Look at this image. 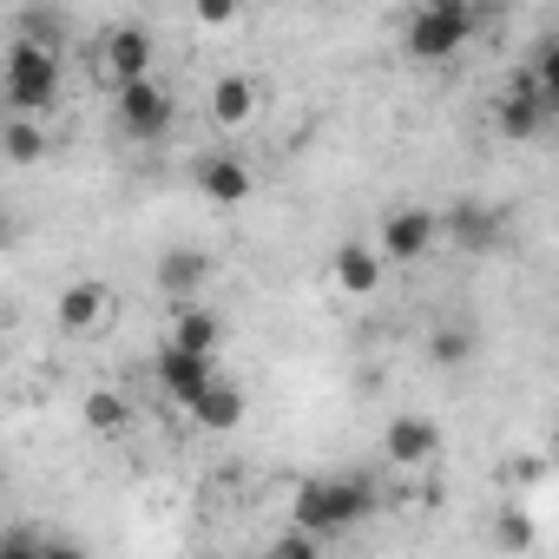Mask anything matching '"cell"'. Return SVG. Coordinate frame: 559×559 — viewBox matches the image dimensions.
I'll list each match as a JSON object with an SVG mask.
<instances>
[{
  "mask_svg": "<svg viewBox=\"0 0 559 559\" xmlns=\"http://www.w3.org/2000/svg\"><path fill=\"white\" fill-rule=\"evenodd\" d=\"M369 513H376V480L369 474H310L290 493V533H304L317 546L369 526Z\"/></svg>",
  "mask_w": 559,
  "mask_h": 559,
  "instance_id": "1",
  "label": "cell"
},
{
  "mask_svg": "<svg viewBox=\"0 0 559 559\" xmlns=\"http://www.w3.org/2000/svg\"><path fill=\"white\" fill-rule=\"evenodd\" d=\"M67 93V60L40 53V47H8L0 60V99H8V119H47Z\"/></svg>",
  "mask_w": 559,
  "mask_h": 559,
  "instance_id": "2",
  "label": "cell"
},
{
  "mask_svg": "<svg viewBox=\"0 0 559 559\" xmlns=\"http://www.w3.org/2000/svg\"><path fill=\"white\" fill-rule=\"evenodd\" d=\"M474 34H480V8H474V0H428V8L408 14V53L421 67L454 60Z\"/></svg>",
  "mask_w": 559,
  "mask_h": 559,
  "instance_id": "3",
  "label": "cell"
},
{
  "mask_svg": "<svg viewBox=\"0 0 559 559\" xmlns=\"http://www.w3.org/2000/svg\"><path fill=\"white\" fill-rule=\"evenodd\" d=\"M112 112H119V132H126L132 145H158V139H171V126H178V99H171V86H158V80L119 86V93H112Z\"/></svg>",
  "mask_w": 559,
  "mask_h": 559,
  "instance_id": "4",
  "label": "cell"
},
{
  "mask_svg": "<svg viewBox=\"0 0 559 559\" xmlns=\"http://www.w3.org/2000/svg\"><path fill=\"white\" fill-rule=\"evenodd\" d=\"M435 224H441V237H448L454 250H467V257H487V250L507 243V211H500V204H480V198H461V204L435 211Z\"/></svg>",
  "mask_w": 559,
  "mask_h": 559,
  "instance_id": "5",
  "label": "cell"
},
{
  "mask_svg": "<svg viewBox=\"0 0 559 559\" xmlns=\"http://www.w3.org/2000/svg\"><path fill=\"white\" fill-rule=\"evenodd\" d=\"M552 119H559V112H552V106L539 99V86L526 80V67H520V73H513V80L500 86V99H493V132H500V139H513V145L539 139V132H546Z\"/></svg>",
  "mask_w": 559,
  "mask_h": 559,
  "instance_id": "6",
  "label": "cell"
},
{
  "mask_svg": "<svg viewBox=\"0 0 559 559\" xmlns=\"http://www.w3.org/2000/svg\"><path fill=\"white\" fill-rule=\"evenodd\" d=\"M435 243H441L435 211H428V204H395V211L382 217V243H376V257H382V263H421Z\"/></svg>",
  "mask_w": 559,
  "mask_h": 559,
  "instance_id": "7",
  "label": "cell"
},
{
  "mask_svg": "<svg viewBox=\"0 0 559 559\" xmlns=\"http://www.w3.org/2000/svg\"><path fill=\"white\" fill-rule=\"evenodd\" d=\"M99 67H106V80H112V93L132 86V80H152V27L119 21V27L99 40Z\"/></svg>",
  "mask_w": 559,
  "mask_h": 559,
  "instance_id": "8",
  "label": "cell"
},
{
  "mask_svg": "<svg viewBox=\"0 0 559 559\" xmlns=\"http://www.w3.org/2000/svg\"><path fill=\"white\" fill-rule=\"evenodd\" d=\"M53 323H60L67 336H99V330L112 323V290L93 284V276H80V284H67V290L53 297Z\"/></svg>",
  "mask_w": 559,
  "mask_h": 559,
  "instance_id": "9",
  "label": "cell"
},
{
  "mask_svg": "<svg viewBox=\"0 0 559 559\" xmlns=\"http://www.w3.org/2000/svg\"><path fill=\"white\" fill-rule=\"evenodd\" d=\"M435 454H441V428H435L428 415H395V421H389V435H382V461H389V467L408 474V467H428Z\"/></svg>",
  "mask_w": 559,
  "mask_h": 559,
  "instance_id": "10",
  "label": "cell"
},
{
  "mask_svg": "<svg viewBox=\"0 0 559 559\" xmlns=\"http://www.w3.org/2000/svg\"><path fill=\"white\" fill-rule=\"evenodd\" d=\"M158 290L171 297V304H198L204 297V284H211V250H191V243H171L165 257H158Z\"/></svg>",
  "mask_w": 559,
  "mask_h": 559,
  "instance_id": "11",
  "label": "cell"
},
{
  "mask_svg": "<svg viewBox=\"0 0 559 559\" xmlns=\"http://www.w3.org/2000/svg\"><path fill=\"white\" fill-rule=\"evenodd\" d=\"M152 369H158V389H165L178 408H191V402L217 382V362H211V356H185V349H171V343L158 349V362H152Z\"/></svg>",
  "mask_w": 559,
  "mask_h": 559,
  "instance_id": "12",
  "label": "cell"
},
{
  "mask_svg": "<svg viewBox=\"0 0 559 559\" xmlns=\"http://www.w3.org/2000/svg\"><path fill=\"white\" fill-rule=\"evenodd\" d=\"M257 112H263V86H257L250 73H217V80H211V119H217L224 132L257 126Z\"/></svg>",
  "mask_w": 559,
  "mask_h": 559,
  "instance_id": "13",
  "label": "cell"
},
{
  "mask_svg": "<svg viewBox=\"0 0 559 559\" xmlns=\"http://www.w3.org/2000/svg\"><path fill=\"white\" fill-rule=\"evenodd\" d=\"M330 276H336V290H343V297H376V290H382V276H389V263L376 257V243H336Z\"/></svg>",
  "mask_w": 559,
  "mask_h": 559,
  "instance_id": "14",
  "label": "cell"
},
{
  "mask_svg": "<svg viewBox=\"0 0 559 559\" xmlns=\"http://www.w3.org/2000/svg\"><path fill=\"white\" fill-rule=\"evenodd\" d=\"M250 165L237 158V152H204V165H198V191L211 198V204H243L250 198Z\"/></svg>",
  "mask_w": 559,
  "mask_h": 559,
  "instance_id": "15",
  "label": "cell"
},
{
  "mask_svg": "<svg viewBox=\"0 0 559 559\" xmlns=\"http://www.w3.org/2000/svg\"><path fill=\"white\" fill-rule=\"evenodd\" d=\"M243 408H250V402H243V389L217 376V382H211V389H204V395L185 408V415H191L204 435H230V428H243Z\"/></svg>",
  "mask_w": 559,
  "mask_h": 559,
  "instance_id": "16",
  "label": "cell"
},
{
  "mask_svg": "<svg viewBox=\"0 0 559 559\" xmlns=\"http://www.w3.org/2000/svg\"><path fill=\"white\" fill-rule=\"evenodd\" d=\"M217 343H224L217 310H204V304H178V317H171V349H185V356H211V362H217Z\"/></svg>",
  "mask_w": 559,
  "mask_h": 559,
  "instance_id": "17",
  "label": "cell"
},
{
  "mask_svg": "<svg viewBox=\"0 0 559 559\" xmlns=\"http://www.w3.org/2000/svg\"><path fill=\"white\" fill-rule=\"evenodd\" d=\"M14 40H21V47H40V53H67L73 21H67L60 8H27V14H14Z\"/></svg>",
  "mask_w": 559,
  "mask_h": 559,
  "instance_id": "18",
  "label": "cell"
},
{
  "mask_svg": "<svg viewBox=\"0 0 559 559\" xmlns=\"http://www.w3.org/2000/svg\"><path fill=\"white\" fill-rule=\"evenodd\" d=\"M47 152H53V139L40 119H0V158L8 165H40Z\"/></svg>",
  "mask_w": 559,
  "mask_h": 559,
  "instance_id": "19",
  "label": "cell"
},
{
  "mask_svg": "<svg viewBox=\"0 0 559 559\" xmlns=\"http://www.w3.org/2000/svg\"><path fill=\"white\" fill-rule=\"evenodd\" d=\"M80 415H86V428H93V435H126V421H132V402H126L119 389H86Z\"/></svg>",
  "mask_w": 559,
  "mask_h": 559,
  "instance_id": "20",
  "label": "cell"
},
{
  "mask_svg": "<svg viewBox=\"0 0 559 559\" xmlns=\"http://www.w3.org/2000/svg\"><path fill=\"white\" fill-rule=\"evenodd\" d=\"M428 356H435V369H461V362H474V330H467V323H441V330L428 336Z\"/></svg>",
  "mask_w": 559,
  "mask_h": 559,
  "instance_id": "21",
  "label": "cell"
},
{
  "mask_svg": "<svg viewBox=\"0 0 559 559\" xmlns=\"http://www.w3.org/2000/svg\"><path fill=\"white\" fill-rule=\"evenodd\" d=\"M493 546H500V552H533V546H539L533 513H526V507H500V520H493Z\"/></svg>",
  "mask_w": 559,
  "mask_h": 559,
  "instance_id": "22",
  "label": "cell"
},
{
  "mask_svg": "<svg viewBox=\"0 0 559 559\" xmlns=\"http://www.w3.org/2000/svg\"><path fill=\"white\" fill-rule=\"evenodd\" d=\"M257 559H323V546H317V539H304V533H290V526H284V533H276V539H270V546H263V552H257Z\"/></svg>",
  "mask_w": 559,
  "mask_h": 559,
  "instance_id": "23",
  "label": "cell"
},
{
  "mask_svg": "<svg viewBox=\"0 0 559 559\" xmlns=\"http://www.w3.org/2000/svg\"><path fill=\"white\" fill-rule=\"evenodd\" d=\"M0 559H40V533L34 526H8L0 533Z\"/></svg>",
  "mask_w": 559,
  "mask_h": 559,
  "instance_id": "24",
  "label": "cell"
},
{
  "mask_svg": "<svg viewBox=\"0 0 559 559\" xmlns=\"http://www.w3.org/2000/svg\"><path fill=\"white\" fill-rule=\"evenodd\" d=\"M546 474V461L539 454H520V461H500V480H520V487H533Z\"/></svg>",
  "mask_w": 559,
  "mask_h": 559,
  "instance_id": "25",
  "label": "cell"
},
{
  "mask_svg": "<svg viewBox=\"0 0 559 559\" xmlns=\"http://www.w3.org/2000/svg\"><path fill=\"white\" fill-rule=\"evenodd\" d=\"M40 559H93L80 539H53V533H40Z\"/></svg>",
  "mask_w": 559,
  "mask_h": 559,
  "instance_id": "26",
  "label": "cell"
},
{
  "mask_svg": "<svg viewBox=\"0 0 559 559\" xmlns=\"http://www.w3.org/2000/svg\"><path fill=\"white\" fill-rule=\"evenodd\" d=\"M198 21H204V27H230V21H237V8H224V0H204Z\"/></svg>",
  "mask_w": 559,
  "mask_h": 559,
  "instance_id": "27",
  "label": "cell"
},
{
  "mask_svg": "<svg viewBox=\"0 0 559 559\" xmlns=\"http://www.w3.org/2000/svg\"><path fill=\"white\" fill-rule=\"evenodd\" d=\"M8 243H14V217H8V211H0V250H8Z\"/></svg>",
  "mask_w": 559,
  "mask_h": 559,
  "instance_id": "28",
  "label": "cell"
},
{
  "mask_svg": "<svg viewBox=\"0 0 559 559\" xmlns=\"http://www.w3.org/2000/svg\"><path fill=\"white\" fill-rule=\"evenodd\" d=\"M198 559H230V552H198Z\"/></svg>",
  "mask_w": 559,
  "mask_h": 559,
  "instance_id": "29",
  "label": "cell"
}]
</instances>
